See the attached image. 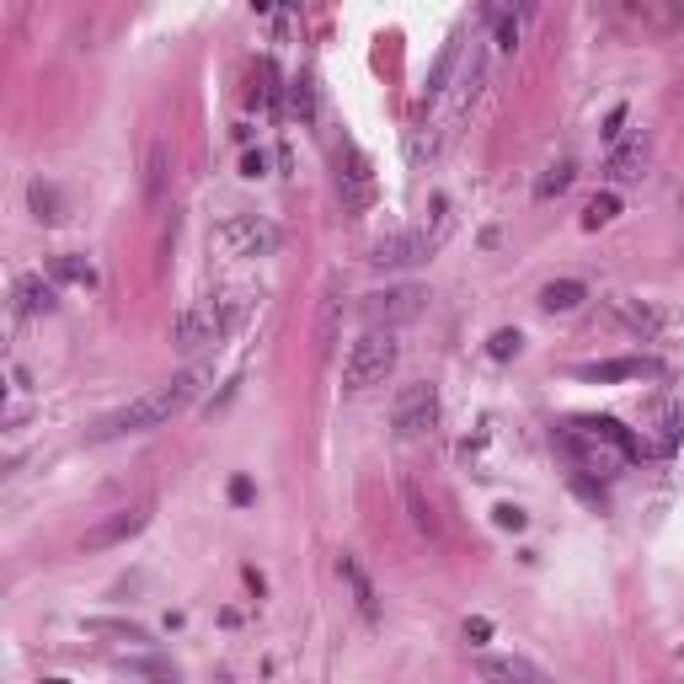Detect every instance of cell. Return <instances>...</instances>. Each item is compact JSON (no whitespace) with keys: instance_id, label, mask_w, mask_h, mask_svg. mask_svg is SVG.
<instances>
[{"instance_id":"1","label":"cell","mask_w":684,"mask_h":684,"mask_svg":"<svg viewBox=\"0 0 684 684\" xmlns=\"http://www.w3.org/2000/svg\"><path fill=\"white\" fill-rule=\"evenodd\" d=\"M204 380H209V369H182L177 380H166V385H155V391L145 396H134L129 407H118V412H107L97 428H91V444H113V439H129V433H150V428H166L171 417H177L188 401L204 396Z\"/></svg>"},{"instance_id":"25","label":"cell","mask_w":684,"mask_h":684,"mask_svg":"<svg viewBox=\"0 0 684 684\" xmlns=\"http://www.w3.org/2000/svg\"><path fill=\"white\" fill-rule=\"evenodd\" d=\"M620 316H626L636 332H652V326H658V316H652V310H636V305H620Z\"/></svg>"},{"instance_id":"23","label":"cell","mask_w":684,"mask_h":684,"mask_svg":"<svg viewBox=\"0 0 684 684\" xmlns=\"http://www.w3.org/2000/svg\"><path fill=\"white\" fill-rule=\"evenodd\" d=\"M294 113H300V118L316 113V91H310V75H300V81H294Z\"/></svg>"},{"instance_id":"12","label":"cell","mask_w":684,"mask_h":684,"mask_svg":"<svg viewBox=\"0 0 684 684\" xmlns=\"http://www.w3.org/2000/svg\"><path fill=\"white\" fill-rule=\"evenodd\" d=\"M145 519H150L145 508H123V513H113L107 524H97V530L86 535V551H107V546H118V540L139 535V530H145Z\"/></svg>"},{"instance_id":"6","label":"cell","mask_w":684,"mask_h":684,"mask_svg":"<svg viewBox=\"0 0 684 684\" xmlns=\"http://www.w3.org/2000/svg\"><path fill=\"white\" fill-rule=\"evenodd\" d=\"M391 428L401 433V439H423V433L439 428V385H428V380L407 385V391L396 396V407H391Z\"/></svg>"},{"instance_id":"19","label":"cell","mask_w":684,"mask_h":684,"mask_svg":"<svg viewBox=\"0 0 684 684\" xmlns=\"http://www.w3.org/2000/svg\"><path fill=\"white\" fill-rule=\"evenodd\" d=\"M27 198H33V209H38V220H65V214H59V188L54 182H33V188H27Z\"/></svg>"},{"instance_id":"17","label":"cell","mask_w":684,"mask_h":684,"mask_svg":"<svg viewBox=\"0 0 684 684\" xmlns=\"http://www.w3.org/2000/svg\"><path fill=\"white\" fill-rule=\"evenodd\" d=\"M588 300V284H578V278H556V284L540 289V305L546 310H578Z\"/></svg>"},{"instance_id":"29","label":"cell","mask_w":684,"mask_h":684,"mask_svg":"<svg viewBox=\"0 0 684 684\" xmlns=\"http://www.w3.org/2000/svg\"><path fill=\"white\" fill-rule=\"evenodd\" d=\"M49 684H65V679H49Z\"/></svg>"},{"instance_id":"3","label":"cell","mask_w":684,"mask_h":684,"mask_svg":"<svg viewBox=\"0 0 684 684\" xmlns=\"http://www.w3.org/2000/svg\"><path fill=\"white\" fill-rule=\"evenodd\" d=\"M444 236H449V204L439 198V204H433V225H412V230H396V236H380L369 262H375V268H412V262H428L439 252Z\"/></svg>"},{"instance_id":"28","label":"cell","mask_w":684,"mask_h":684,"mask_svg":"<svg viewBox=\"0 0 684 684\" xmlns=\"http://www.w3.org/2000/svg\"><path fill=\"white\" fill-rule=\"evenodd\" d=\"M252 497H257V487H252V481H246V476H236V481H230V503H252Z\"/></svg>"},{"instance_id":"4","label":"cell","mask_w":684,"mask_h":684,"mask_svg":"<svg viewBox=\"0 0 684 684\" xmlns=\"http://www.w3.org/2000/svg\"><path fill=\"white\" fill-rule=\"evenodd\" d=\"M401 348L391 332H369L348 348V359H342V391H369V385H385V375L396 369Z\"/></svg>"},{"instance_id":"27","label":"cell","mask_w":684,"mask_h":684,"mask_svg":"<svg viewBox=\"0 0 684 684\" xmlns=\"http://www.w3.org/2000/svg\"><path fill=\"white\" fill-rule=\"evenodd\" d=\"M604 139H610V145H620V139H626V107H615V113H610V123H604Z\"/></svg>"},{"instance_id":"14","label":"cell","mask_w":684,"mask_h":684,"mask_svg":"<svg viewBox=\"0 0 684 684\" xmlns=\"http://www.w3.org/2000/svg\"><path fill=\"white\" fill-rule=\"evenodd\" d=\"M578 375L583 380H599V385H610V380H647V375H658V364H647V359H610V364H583Z\"/></svg>"},{"instance_id":"22","label":"cell","mask_w":684,"mask_h":684,"mask_svg":"<svg viewBox=\"0 0 684 684\" xmlns=\"http://www.w3.org/2000/svg\"><path fill=\"white\" fill-rule=\"evenodd\" d=\"M492 22H497V49H519V17L492 11Z\"/></svg>"},{"instance_id":"15","label":"cell","mask_w":684,"mask_h":684,"mask_svg":"<svg viewBox=\"0 0 684 684\" xmlns=\"http://www.w3.org/2000/svg\"><path fill=\"white\" fill-rule=\"evenodd\" d=\"M91 636H113V642H129V647H155V636L134 620H86Z\"/></svg>"},{"instance_id":"18","label":"cell","mask_w":684,"mask_h":684,"mask_svg":"<svg viewBox=\"0 0 684 684\" xmlns=\"http://www.w3.org/2000/svg\"><path fill=\"white\" fill-rule=\"evenodd\" d=\"M572 177H578V171H572V161H556V166H546V177L535 182V198H540V204H551V198H562V193L572 188Z\"/></svg>"},{"instance_id":"13","label":"cell","mask_w":684,"mask_h":684,"mask_svg":"<svg viewBox=\"0 0 684 684\" xmlns=\"http://www.w3.org/2000/svg\"><path fill=\"white\" fill-rule=\"evenodd\" d=\"M642 171H647V139L636 134V139H620L615 145V155H610V166H604V177L615 182H642Z\"/></svg>"},{"instance_id":"21","label":"cell","mask_w":684,"mask_h":684,"mask_svg":"<svg viewBox=\"0 0 684 684\" xmlns=\"http://www.w3.org/2000/svg\"><path fill=\"white\" fill-rule=\"evenodd\" d=\"M519 332H513V326H503V332H492V342H487V353L492 359H513V353H519Z\"/></svg>"},{"instance_id":"9","label":"cell","mask_w":684,"mask_h":684,"mask_svg":"<svg viewBox=\"0 0 684 684\" xmlns=\"http://www.w3.org/2000/svg\"><path fill=\"white\" fill-rule=\"evenodd\" d=\"M11 305H17V316H54V305H59L54 278H43V273H22V278H17V289H11Z\"/></svg>"},{"instance_id":"16","label":"cell","mask_w":684,"mask_h":684,"mask_svg":"<svg viewBox=\"0 0 684 684\" xmlns=\"http://www.w3.org/2000/svg\"><path fill=\"white\" fill-rule=\"evenodd\" d=\"M49 278H59V284H97V268H91L86 257H75V252H59V257H49Z\"/></svg>"},{"instance_id":"10","label":"cell","mask_w":684,"mask_h":684,"mask_svg":"<svg viewBox=\"0 0 684 684\" xmlns=\"http://www.w3.org/2000/svg\"><path fill=\"white\" fill-rule=\"evenodd\" d=\"M337 572H342V583L353 588V604H359V615L375 626L380 620V594H375V583H369V572H364V562L359 556H337Z\"/></svg>"},{"instance_id":"5","label":"cell","mask_w":684,"mask_h":684,"mask_svg":"<svg viewBox=\"0 0 684 684\" xmlns=\"http://www.w3.org/2000/svg\"><path fill=\"white\" fill-rule=\"evenodd\" d=\"M214 246L225 257H273L278 252V225L262 214H225L214 225Z\"/></svg>"},{"instance_id":"7","label":"cell","mask_w":684,"mask_h":684,"mask_svg":"<svg viewBox=\"0 0 684 684\" xmlns=\"http://www.w3.org/2000/svg\"><path fill=\"white\" fill-rule=\"evenodd\" d=\"M337 193H342V204H348V209L375 204V171H369L364 150L348 145V139H342V150H337Z\"/></svg>"},{"instance_id":"8","label":"cell","mask_w":684,"mask_h":684,"mask_svg":"<svg viewBox=\"0 0 684 684\" xmlns=\"http://www.w3.org/2000/svg\"><path fill=\"white\" fill-rule=\"evenodd\" d=\"M423 300H428L423 289H385V294H369V300H364V316H369L375 332H380V326L391 332L396 321H412L417 310H423Z\"/></svg>"},{"instance_id":"2","label":"cell","mask_w":684,"mask_h":684,"mask_svg":"<svg viewBox=\"0 0 684 684\" xmlns=\"http://www.w3.org/2000/svg\"><path fill=\"white\" fill-rule=\"evenodd\" d=\"M246 316H252V294H241V289L204 294V300H193L177 321H171V342H177L182 353H193V348H220V342L236 332Z\"/></svg>"},{"instance_id":"20","label":"cell","mask_w":684,"mask_h":684,"mask_svg":"<svg viewBox=\"0 0 684 684\" xmlns=\"http://www.w3.org/2000/svg\"><path fill=\"white\" fill-rule=\"evenodd\" d=\"M620 214V198L615 193H599V198H588V209H583V230H599V225H610Z\"/></svg>"},{"instance_id":"11","label":"cell","mask_w":684,"mask_h":684,"mask_svg":"<svg viewBox=\"0 0 684 684\" xmlns=\"http://www.w3.org/2000/svg\"><path fill=\"white\" fill-rule=\"evenodd\" d=\"M476 668L487 684H551L546 668H535L530 658H481Z\"/></svg>"},{"instance_id":"24","label":"cell","mask_w":684,"mask_h":684,"mask_svg":"<svg viewBox=\"0 0 684 684\" xmlns=\"http://www.w3.org/2000/svg\"><path fill=\"white\" fill-rule=\"evenodd\" d=\"M497 524H503V530H524V524H530V513L513 508V503H503V508H497Z\"/></svg>"},{"instance_id":"26","label":"cell","mask_w":684,"mask_h":684,"mask_svg":"<svg viewBox=\"0 0 684 684\" xmlns=\"http://www.w3.org/2000/svg\"><path fill=\"white\" fill-rule=\"evenodd\" d=\"M487 636H492V620H465V642H471V647H481V642H487Z\"/></svg>"}]
</instances>
